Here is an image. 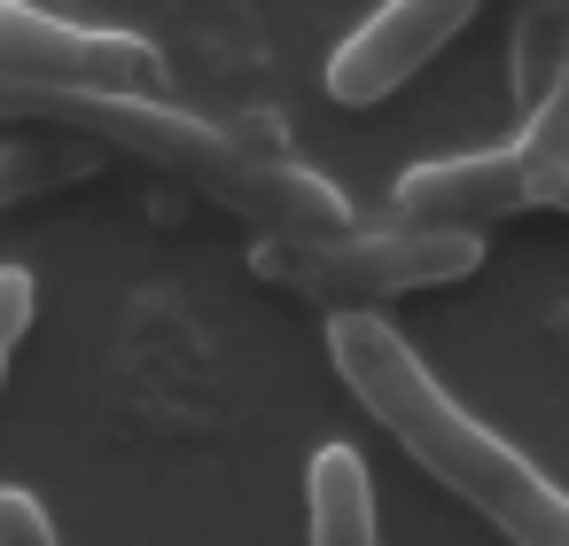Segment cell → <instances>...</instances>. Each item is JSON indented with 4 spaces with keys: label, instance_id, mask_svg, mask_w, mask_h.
I'll return each mask as SVG.
<instances>
[{
    "label": "cell",
    "instance_id": "cell-5",
    "mask_svg": "<svg viewBox=\"0 0 569 546\" xmlns=\"http://www.w3.org/2000/svg\"><path fill=\"white\" fill-rule=\"evenodd\" d=\"M483 0H382V9L328 56V95L343 110H375L390 102L406 79H421L468 24H476Z\"/></svg>",
    "mask_w": 569,
    "mask_h": 546
},
{
    "label": "cell",
    "instance_id": "cell-7",
    "mask_svg": "<svg viewBox=\"0 0 569 546\" xmlns=\"http://www.w3.org/2000/svg\"><path fill=\"white\" fill-rule=\"evenodd\" d=\"M305 515H312V546H382L375 484H367V460L351 445H320L305 460Z\"/></svg>",
    "mask_w": 569,
    "mask_h": 546
},
{
    "label": "cell",
    "instance_id": "cell-1",
    "mask_svg": "<svg viewBox=\"0 0 569 546\" xmlns=\"http://www.w3.org/2000/svg\"><path fill=\"white\" fill-rule=\"evenodd\" d=\"M328 351L343 390L413 453V468L437 476L452 499H468L507 546H569V492L538 476L499 429H483L375 305L343 312L328 328Z\"/></svg>",
    "mask_w": 569,
    "mask_h": 546
},
{
    "label": "cell",
    "instance_id": "cell-11",
    "mask_svg": "<svg viewBox=\"0 0 569 546\" xmlns=\"http://www.w3.org/2000/svg\"><path fill=\"white\" fill-rule=\"evenodd\" d=\"M553 211H569V172H561V188H553Z\"/></svg>",
    "mask_w": 569,
    "mask_h": 546
},
{
    "label": "cell",
    "instance_id": "cell-4",
    "mask_svg": "<svg viewBox=\"0 0 569 546\" xmlns=\"http://www.w3.org/2000/svg\"><path fill=\"white\" fill-rule=\"evenodd\" d=\"M0 63L94 95H164V56L149 40L71 24L63 0H0Z\"/></svg>",
    "mask_w": 569,
    "mask_h": 546
},
{
    "label": "cell",
    "instance_id": "cell-2",
    "mask_svg": "<svg viewBox=\"0 0 569 546\" xmlns=\"http://www.w3.org/2000/svg\"><path fill=\"white\" fill-rule=\"evenodd\" d=\"M48 126H71L87 141H110L172 180H196L203 196H219L227 211L273 227V235H343L351 227V203L289 165L281 149H258L250 133H227L211 118H188L172 110L164 95H94V87H56L48 95Z\"/></svg>",
    "mask_w": 569,
    "mask_h": 546
},
{
    "label": "cell",
    "instance_id": "cell-6",
    "mask_svg": "<svg viewBox=\"0 0 569 546\" xmlns=\"http://www.w3.org/2000/svg\"><path fill=\"white\" fill-rule=\"evenodd\" d=\"M522 211H546V188L530 172V157L507 141V149H476V157H437V165H413L398 188H390V227H437V235H483L499 219H522Z\"/></svg>",
    "mask_w": 569,
    "mask_h": 546
},
{
    "label": "cell",
    "instance_id": "cell-8",
    "mask_svg": "<svg viewBox=\"0 0 569 546\" xmlns=\"http://www.w3.org/2000/svg\"><path fill=\"white\" fill-rule=\"evenodd\" d=\"M569 63V0H522L515 17V48H507V95L515 110H538L546 87Z\"/></svg>",
    "mask_w": 569,
    "mask_h": 546
},
{
    "label": "cell",
    "instance_id": "cell-12",
    "mask_svg": "<svg viewBox=\"0 0 569 546\" xmlns=\"http://www.w3.org/2000/svg\"><path fill=\"white\" fill-rule=\"evenodd\" d=\"M561 328H569V312H561Z\"/></svg>",
    "mask_w": 569,
    "mask_h": 546
},
{
    "label": "cell",
    "instance_id": "cell-3",
    "mask_svg": "<svg viewBox=\"0 0 569 546\" xmlns=\"http://www.w3.org/2000/svg\"><path fill=\"white\" fill-rule=\"evenodd\" d=\"M250 266L297 297L320 305H398L421 289H452L483 266V235H437V227H382V235H273V250Z\"/></svg>",
    "mask_w": 569,
    "mask_h": 546
},
{
    "label": "cell",
    "instance_id": "cell-9",
    "mask_svg": "<svg viewBox=\"0 0 569 546\" xmlns=\"http://www.w3.org/2000/svg\"><path fill=\"white\" fill-rule=\"evenodd\" d=\"M32 305H40L32 274L24 266H0V383H9V359H17V344L32 328Z\"/></svg>",
    "mask_w": 569,
    "mask_h": 546
},
{
    "label": "cell",
    "instance_id": "cell-10",
    "mask_svg": "<svg viewBox=\"0 0 569 546\" xmlns=\"http://www.w3.org/2000/svg\"><path fill=\"white\" fill-rule=\"evenodd\" d=\"M0 546H63L48 507L32 492H17V484H0Z\"/></svg>",
    "mask_w": 569,
    "mask_h": 546
}]
</instances>
